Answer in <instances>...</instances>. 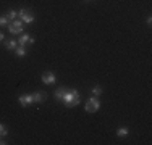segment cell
I'll list each match as a JSON object with an SVG mask.
<instances>
[{
  "mask_svg": "<svg viewBox=\"0 0 152 145\" xmlns=\"http://www.w3.org/2000/svg\"><path fill=\"white\" fill-rule=\"evenodd\" d=\"M65 103V107L66 108H73L76 107V105L81 102V95H79V92L78 90H75V89H68V92H66V95H65V99L61 100Z\"/></svg>",
  "mask_w": 152,
  "mask_h": 145,
  "instance_id": "6da1fadb",
  "label": "cell"
},
{
  "mask_svg": "<svg viewBox=\"0 0 152 145\" xmlns=\"http://www.w3.org/2000/svg\"><path fill=\"white\" fill-rule=\"evenodd\" d=\"M100 108V100L97 99V97H89L88 100H86L84 103V110L88 111V113H96V111H99Z\"/></svg>",
  "mask_w": 152,
  "mask_h": 145,
  "instance_id": "7a4b0ae2",
  "label": "cell"
},
{
  "mask_svg": "<svg viewBox=\"0 0 152 145\" xmlns=\"http://www.w3.org/2000/svg\"><path fill=\"white\" fill-rule=\"evenodd\" d=\"M18 18H20V21H23V23H26V24L34 23V20H36L34 13H32L31 10H26V8H21L20 12H18Z\"/></svg>",
  "mask_w": 152,
  "mask_h": 145,
  "instance_id": "3957f363",
  "label": "cell"
},
{
  "mask_svg": "<svg viewBox=\"0 0 152 145\" xmlns=\"http://www.w3.org/2000/svg\"><path fill=\"white\" fill-rule=\"evenodd\" d=\"M7 28H8V31L12 32V34H21V32H23V28H24V23L20 20H13L8 23Z\"/></svg>",
  "mask_w": 152,
  "mask_h": 145,
  "instance_id": "277c9868",
  "label": "cell"
},
{
  "mask_svg": "<svg viewBox=\"0 0 152 145\" xmlns=\"http://www.w3.org/2000/svg\"><path fill=\"white\" fill-rule=\"evenodd\" d=\"M41 79H42V82H44L45 86H52V84H55V81H57L55 74H53L52 71H45Z\"/></svg>",
  "mask_w": 152,
  "mask_h": 145,
  "instance_id": "5b68a950",
  "label": "cell"
},
{
  "mask_svg": "<svg viewBox=\"0 0 152 145\" xmlns=\"http://www.w3.org/2000/svg\"><path fill=\"white\" fill-rule=\"evenodd\" d=\"M18 102H20L21 107H31V105H34L32 103V95L31 94H23V95H20L18 97Z\"/></svg>",
  "mask_w": 152,
  "mask_h": 145,
  "instance_id": "8992f818",
  "label": "cell"
},
{
  "mask_svg": "<svg viewBox=\"0 0 152 145\" xmlns=\"http://www.w3.org/2000/svg\"><path fill=\"white\" fill-rule=\"evenodd\" d=\"M32 44H34V37H32L31 34H23L20 39H18V45L26 47V45H32Z\"/></svg>",
  "mask_w": 152,
  "mask_h": 145,
  "instance_id": "52a82bcc",
  "label": "cell"
},
{
  "mask_svg": "<svg viewBox=\"0 0 152 145\" xmlns=\"http://www.w3.org/2000/svg\"><path fill=\"white\" fill-rule=\"evenodd\" d=\"M32 95V103H44L47 99V94L45 92H34L31 94Z\"/></svg>",
  "mask_w": 152,
  "mask_h": 145,
  "instance_id": "ba28073f",
  "label": "cell"
},
{
  "mask_svg": "<svg viewBox=\"0 0 152 145\" xmlns=\"http://www.w3.org/2000/svg\"><path fill=\"white\" fill-rule=\"evenodd\" d=\"M66 92H68V89H65V87H58V89L55 90V94H53V95H55V99L58 100V102H61L65 99V95H66Z\"/></svg>",
  "mask_w": 152,
  "mask_h": 145,
  "instance_id": "9c48e42d",
  "label": "cell"
},
{
  "mask_svg": "<svg viewBox=\"0 0 152 145\" xmlns=\"http://www.w3.org/2000/svg\"><path fill=\"white\" fill-rule=\"evenodd\" d=\"M3 42H5V49L12 50V52L18 47V42L15 41V39H7V41H3Z\"/></svg>",
  "mask_w": 152,
  "mask_h": 145,
  "instance_id": "30bf717a",
  "label": "cell"
},
{
  "mask_svg": "<svg viewBox=\"0 0 152 145\" xmlns=\"http://www.w3.org/2000/svg\"><path fill=\"white\" fill-rule=\"evenodd\" d=\"M13 52L16 53V57H26L28 55V50H26V47H23V45H18Z\"/></svg>",
  "mask_w": 152,
  "mask_h": 145,
  "instance_id": "8fae6325",
  "label": "cell"
},
{
  "mask_svg": "<svg viewBox=\"0 0 152 145\" xmlns=\"http://www.w3.org/2000/svg\"><path fill=\"white\" fill-rule=\"evenodd\" d=\"M128 134H129V129L126 128V126H121V128L117 129V136L118 137H126Z\"/></svg>",
  "mask_w": 152,
  "mask_h": 145,
  "instance_id": "7c38bea8",
  "label": "cell"
},
{
  "mask_svg": "<svg viewBox=\"0 0 152 145\" xmlns=\"http://www.w3.org/2000/svg\"><path fill=\"white\" fill-rule=\"evenodd\" d=\"M102 94H104V89L100 86H94L92 87V95L94 97H99V95H102Z\"/></svg>",
  "mask_w": 152,
  "mask_h": 145,
  "instance_id": "4fadbf2b",
  "label": "cell"
},
{
  "mask_svg": "<svg viewBox=\"0 0 152 145\" xmlns=\"http://www.w3.org/2000/svg\"><path fill=\"white\" fill-rule=\"evenodd\" d=\"M16 16H18V12H16V10H8V12H7V18H8L10 21L16 20Z\"/></svg>",
  "mask_w": 152,
  "mask_h": 145,
  "instance_id": "5bb4252c",
  "label": "cell"
},
{
  "mask_svg": "<svg viewBox=\"0 0 152 145\" xmlns=\"http://www.w3.org/2000/svg\"><path fill=\"white\" fill-rule=\"evenodd\" d=\"M8 23H10V20L7 18V14H3V16H0V28H3V26H8Z\"/></svg>",
  "mask_w": 152,
  "mask_h": 145,
  "instance_id": "9a60e30c",
  "label": "cell"
},
{
  "mask_svg": "<svg viewBox=\"0 0 152 145\" xmlns=\"http://www.w3.org/2000/svg\"><path fill=\"white\" fill-rule=\"evenodd\" d=\"M7 134H8V128H7L5 124H0V137L3 139V137H5Z\"/></svg>",
  "mask_w": 152,
  "mask_h": 145,
  "instance_id": "2e32d148",
  "label": "cell"
},
{
  "mask_svg": "<svg viewBox=\"0 0 152 145\" xmlns=\"http://www.w3.org/2000/svg\"><path fill=\"white\" fill-rule=\"evenodd\" d=\"M5 41V36H3V32H0V42Z\"/></svg>",
  "mask_w": 152,
  "mask_h": 145,
  "instance_id": "e0dca14e",
  "label": "cell"
},
{
  "mask_svg": "<svg viewBox=\"0 0 152 145\" xmlns=\"http://www.w3.org/2000/svg\"><path fill=\"white\" fill-rule=\"evenodd\" d=\"M5 144H7V142H5V140H3V139H2V137H0V145H5Z\"/></svg>",
  "mask_w": 152,
  "mask_h": 145,
  "instance_id": "ac0fdd59",
  "label": "cell"
}]
</instances>
